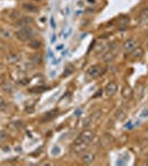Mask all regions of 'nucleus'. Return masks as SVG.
<instances>
[{
	"instance_id": "nucleus-1",
	"label": "nucleus",
	"mask_w": 148,
	"mask_h": 166,
	"mask_svg": "<svg viewBox=\"0 0 148 166\" xmlns=\"http://www.w3.org/2000/svg\"><path fill=\"white\" fill-rule=\"evenodd\" d=\"M94 137V133L90 129H85L77 137L74 141V144H82V143H90Z\"/></svg>"
},
{
	"instance_id": "nucleus-2",
	"label": "nucleus",
	"mask_w": 148,
	"mask_h": 166,
	"mask_svg": "<svg viewBox=\"0 0 148 166\" xmlns=\"http://www.w3.org/2000/svg\"><path fill=\"white\" fill-rule=\"evenodd\" d=\"M33 36V30L30 27H22L16 32V37L21 41H26Z\"/></svg>"
},
{
	"instance_id": "nucleus-3",
	"label": "nucleus",
	"mask_w": 148,
	"mask_h": 166,
	"mask_svg": "<svg viewBox=\"0 0 148 166\" xmlns=\"http://www.w3.org/2000/svg\"><path fill=\"white\" fill-rule=\"evenodd\" d=\"M101 73H102V66L100 64H93L87 69V78L90 79H96Z\"/></svg>"
},
{
	"instance_id": "nucleus-4",
	"label": "nucleus",
	"mask_w": 148,
	"mask_h": 166,
	"mask_svg": "<svg viewBox=\"0 0 148 166\" xmlns=\"http://www.w3.org/2000/svg\"><path fill=\"white\" fill-rule=\"evenodd\" d=\"M117 84L115 82H110L107 85H106V88H105V92H106V95L107 96H113L115 93L117 92Z\"/></svg>"
},
{
	"instance_id": "nucleus-5",
	"label": "nucleus",
	"mask_w": 148,
	"mask_h": 166,
	"mask_svg": "<svg viewBox=\"0 0 148 166\" xmlns=\"http://www.w3.org/2000/svg\"><path fill=\"white\" fill-rule=\"evenodd\" d=\"M95 159V154L92 152H84L82 154V162L84 164H91Z\"/></svg>"
},
{
	"instance_id": "nucleus-6",
	"label": "nucleus",
	"mask_w": 148,
	"mask_h": 166,
	"mask_svg": "<svg viewBox=\"0 0 148 166\" xmlns=\"http://www.w3.org/2000/svg\"><path fill=\"white\" fill-rule=\"evenodd\" d=\"M136 46H137V42H136L135 39H128V40H126L124 42L123 48H124L125 51H131V50H134L136 48Z\"/></svg>"
},
{
	"instance_id": "nucleus-7",
	"label": "nucleus",
	"mask_w": 148,
	"mask_h": 166,
	"mask_svg": "<svg viewBox=\"0 0 148 166\" xmlns=\"http://www.w3.org/2000/svg\"><path fill=\"white\" fill-rule=\"evenodd\" d=\"M30 23H33V19L31 18V17H22V18H20L16 22V26L22 28V27H27Z\"/></svg>"
},
{
	"instance_id": "nucleus-8",
	"label": "nucleus",
	"mask_w": 148,
	"mask_h": 166,
	"mask_svg": "<svg viewBox=\"0 0 148 166\" xmlns=\"http://www.w3.org/2000/svg\"><path fill=\"white\" fill-rule=\"evenodd\" d=\"M87 147V143H82V144H74L73 151L76 153V154H83L85 152V149Z\"/></svg>"
},
{
	"instance_id": "nucleus-9",
	"label": "nucleus",
	"mask_w": 148,
	"mask_h": 166,
	"mask_svg": "<svg viewBox=\"0 0 148 166\" xmlns=\"http://www.w3.org/2000/svg\"><path fill=\"white\" fill-rule=\"evenodd\" d=\"M22 9H24L26 11H28V12H32V13L39 11V8H38L36 5H33V3H23L22 5Z\"/></svg>"
},
{
	"instance_id": "nucleus-10",
	"label": "nucleus",
	"mask_w": 148,
	"mask_h": 166,
	"mask_svg": "<svg viewBox=\"0 0 148 166\" xmlns=\"http://www.w3.org/2000/svg\"><path fill=\"white\" fill-rule=\"evenodd\" d=\"M144 54V50L141 49V48H135L134 50H131V53H130V56L133 58V59H139V58H141Z\"/></svg>"
},
{
	"instance_id": "nucleus-11",
	"label": "nucleus",
	"mask_w": 148,
	"mask_h": 166,
	"mask_svg": "<svg viewBox=\"0 0 148 166\" xmlns=\"http://www.w3.org/2000/svg\"><path fill=\"white\" fill-rule=\"evenodd\" d=\"M139 20L141 25H148V8L144 9L139 15Z\"/></svg>"
},
{
	"instance_id": "nucleus-12",
	"label": "nucleus",
	"mask_w": 148,
	"mask_h": 166,
	"mask_svg": "<svg viewBox=\"0 0 148 166\" xmlns=\"http://www.w3.org/2000/svg\"><path fill=\"white\" fill-rule=\"evenodd\" d=\"M7 60L10 63H18L20 61V55L18 53H9L7 55Z\"/></svg>"
},
{
	"instance_id": "nucleus-13",
	"label": "nucleus",
	"mask_w": 148,
	"mask_h": 166,
	"mask_svg": "<svg viewBox=\"0 0 148 166\" xmlns=\"http://www.w3.org/2000/svg\"><path fill=\"white\" fill-rule=\"evenodd\" d=\"M11 32H10L8 29H5V28H2V29H0V38L1 39H3V40H8L11 38Z\"/></svg>"
},
{
	"instance_id": "nucleus-14",
	"label": "nucleus",
	"mask_w": 148,
	"mask_h": 166,
	"mask_svg": "<svg viewBox=\"0 0 148 166\" xmlns=\"http://www.w3.org/2000/svg\"><path fill=\"white\" fill-rule=\"evenodd\" d=\"M115 55H116V53H115L114 51H108V52H106V53L104 54L103 60H104L105 62H111V61H113V59L115 58Z\"/></svg>"
},
{
	"instance_id": "nucleus-15",
	"label": "nucleus",
	"mask_w": 148,
	"mask_h": 166,
	"mask_svg": "<svg viewBox=\"0 0 148 166\" xmlns=\"http://www.w3.org/2000/svg\"><path fill=\"white\" fill-rule=\"evenodd\" d=\"M122 95L123 98H130L131 95V89L130 85H124L122 89Z\"/></svg>"
},
{
	"instance_id": "nucleus-16",
	"label": "nucleus",
	"mask_w": 148,
	"mask_h": 166,
	"mask_svg": "<svg viewBox=\"0 0 148 166\" xmlns=\"http://www.w3.org/2000/svg\"><path fill=\"white\" fill-rule=\"evenodd\" d=\"M29 60H30V62L31 63H34V64H40L41 63V61H42V59H41V55L39 54H36V55H32V56H30L29 58Z\"/></svg>"
},
{
	"instance_id": "nucleus-17",
	"label": "nucleus",
	"mask_w": 148,
	"mask_h": 166,
	"mask_svg": "<svg viewBox=\"0 0 148 166\" xmlns=\"http://www.w3.org/2000/svg\"><path fill=\"white\" fill-rule=\"evenodd\" d=\"M56 110L51 111V112L46 113V115L42 118V121H43V122H46V121H50L51 119H53V118L56 116Z\"/></svg>"
},
{
	"instance_id": "nucleus-18",
	"label": "nucleus",
	"mask_w": 148,
	"mask_h": 166,
	"mask_svg": "<svg viewBox=\"0 0 148 166\" xmlns=\"http://www.w3.org/2000/svg\"><path fill=\"white\" fill-rule=\"evenodd\" d=\"M101 111H96V112H94L92 115L90 116L91 118V121H92V123H94V122H96V121L98 120L100 118H101Z\"/></svg>"
},
{
	"instance_id": "nucleus-19",
	"label": "nucleus",
	"mask_w": 148,
	"mask_h": 166,
	"mask_svg": "<svg viewBox=\"0 0 148 166\" xmlns=\"http://www.w3.org/2000/svg\"><path fill=\"white\" fill-rule=\"evenodd\" d=\"M29 46L32 48V49H39L41 46V42L38 41V40H31L30 43H29Z\"/></svg>"
},
{
	"instance_id": "nucleus-20",
	"label": "nucleus",
	"mask_w": 148,
	"mask_h": 166,
	"mask_svg": "<svg viewBox=\"0 0 148 166\" xmlns=\"http://www.w3.org/2000/svg\"><path fill=\"white\" fill-rule=\"evenodd\" d=\"M9 138V134L6 132V131H0V141L1 142H5Z\"/></svg>"
},
{
	"instance_id": "nucleus-21",
	"label": "nucleus",
	"mask_w": 148,
	"mask_h": 166,
	"mask_svg": "<svg viewBox=\"0 0 148 166\" xmlns=\"http://www.w3.org/2000/svg\"><path fill=\"white\" fill-rule=\"evenodd\" d=\"M92 124V121H91V118L89 116V118H86V119H84V121H83V127H89L90 125Z\"/></svg>"
},
{
	"instance_id": "nucleus-22",
	"label": "nucleus",
	"mask_w": 148,
	"mask_h": 166,
	"mask_svg": "<svg viewBox=\"0 0 148 166\" xmlns=\"http://www.w3.org/2000/svg\"><path fill=\"white\" fill-rule=\"evenodd\" d=\"M65 71H66V72H64V76H67L69 74H71L74 71V68L71 64H69L67 65V68L65 69Z\"/></svg>"
},
{
	"instance_id": "nucleus-23",
	"label": "nucleus",
	"mask_w": 148,
	"mask_h": 166,
	"mask_svg": "<svg viewBox=\"0 0 148 166\" xmlns=\"http://www.w3.org/2000/svg\"><path fill=\"white\" fill-rule=\"evenodd\" d=\"M7 108V102L3 98L0 96V110H5Z\"/></svg>"
},
{
	"instance_id": "nucleus-24",
	"label": "nucleus",
	"mask_w": 148,
	"mask_h": 166,
	"mask_svg": "<svg viewBox=\"0 0 148 166\" xmlns=\"http://www.w3.org/2000/svg\"><path fill=\"white\" fill-rule=\"evenodd\" d=\"M15 16H16V18H20L18 11H13V13H11V19H15Z\"/></svg>"
},
{
	"instance_id": "nucleus-25",
	"label": "nucleus",
	"mask_w": 148,
	"mask_h": 166,
	"mask_svg": "<svg viewBox=\"0 0 148 166\" xmlns=\"http://www.w3.org/2000/svg\"><path fill=\"white\" fill-rule=\"evenodd\" d=\"M29 81H30V80H29V79H22V81H20V84H22V85H26V84H27V83H29Z\"/></svg>"
},
{
	"instance_id": "nucleus-26",
	"label": "nucleus",
	"mask_w": 148,
	"mask_h": 166,
	"mask_svg": "<svg viewBox=\"0 0 148 166\" xmlns=\"http://www.w3.org/2000/svg\"><path fill=\"white\" fill-rule=\"evenodd\" d=\"M50 22H51V27L53 28V29H56V23H54V18L52 17L51 20H50Z\"/></svg>"
},
{
	"instance_id": "nucleus-27",
	"label": "nucleus",
	"mask_w": 148,
	"mask_h": 166,
	"mask_svg": "<svg viewBox=\"0 0 148 166\" xmlns=\"http://www.w3.org/2000/svg\"><path fill=\"white\" fill-rule=\"evenodd\" d=\"M62 48H63V44H61V46H57V48H56V49H57V50H61Z\"/></svg>"
},
{
	"instance_id": "nucleus-28",
	"label": "nucleus",
	"mask_w": 148,
	"mask_h": 166,
	"mask_svg": "<svg viewBox=\"0 0 148 166\" xmlns=\"http://www.w3.org/2000/svg\"><path fill=\"white\" fill-rule=\"evenodd\" d=\"M54 40H56V36H53V37H52V39H51V41H52V42H54Z\"/></svg>"
},
{
	"instance_id": "nucleus-29",
	"label": "nucleus",
	"mask_w": 148,
	"mask_h": 166,
	"mask_svg": "<svg viewBox=\"0 0 148 166\" xmlns=\"http://www.w3.org/2000/svg\"><path fill=\"white\" fill-rule=\"evenodd\" d=\"M49 56H52V52H51V50H49Z\"/></svg>"
},
{
	"instance_id": "nucleus-30",
	"label": "nucleus",
	"mask_w": 148,
	"mask_h": 166,
	"mask_svg": "<svg viewBox=\"0 0 148 166\" xmlns=\"http://www.w3.org/2000/svg\"><path fill=\"white\" fill-rule=\"evenodd\" d=\"M147 132H148V127H147Z\"/></svg>"
}]
</instances>
